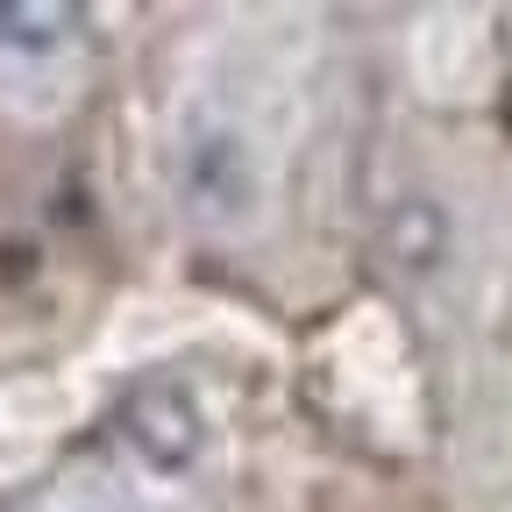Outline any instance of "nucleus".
Wrapping results in <instances>:
<instances>
[{
	"instance_id": "f03ea898",
	"label": "nucleus",
	"mask_w": 512,
	"mask_h": 512,
	"mask_svg": "<svg viewBox=\"0 0 512 512\" xmlns=\"http://www.w3.org/2000/svg\"><path fill=\"white\" fill-rule=\"evenodd\" d=\"M64 36H79V8L72 0H0V43L8 50H57Z\"/></svg>"
},
{
	"instance_id": "f257e3e1",
	"label": "nucleus",
	"mask_w": 512,
	"mask_h": 512,
	"mask_svg": "<svg viewBox=\"0 0 512 512\" xmlns=\"http://www.w3.org/2000/svg\"><path fill=\"white\" fill-rule=\"evenodd\" d=\"M121 427H128V441H136V456L150 470H185L192 448H200V406H192L185 384H171V377H150L143 392L121 406Z\"/></svg>"
},
{
	"instance_id": "20e7f679",
	"label": "nucleus",
	"mask_w": 512,
	"mask_h": 512,
	"mask_svg": "<svg viewBox=\"0 0 512 512\" xmlns=\"http://www.w3.org/2000/svg\"><path fill=\"white\" fill-rule=\"evenodd\" d=\"M392 256H399L406 271H427L434 256H441V214L427 200H413V207L392 214Z\"/></svg>"
},
{
	"instance_id": "7ed1b4c3",
	"label": "nucleus",
	"mask_w": 512,
	"mask_h": 512,
	"mask_svg": "<svg viewBox=\"0 0 512 512\" xmlns=\"http://www.w3.org/2000/svg\"><path fill=\"white\" fill-rule=\"evenodd\" d=\"M249 192V164H242V143L235 136H214L192 150V200L214 207V214H235Z\"/></svg>"
}]
</instances>
